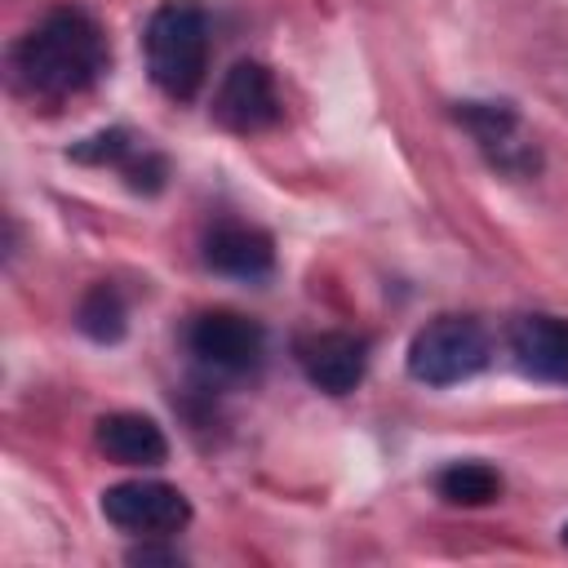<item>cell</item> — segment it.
I'll use <instances>...</instances> for the list:
<instances>
[{"mask_svg":"<svg viewBox=\"0 0 568 568\" xmlns=\"http://www.w3.org/2000/svg\"><path fill=\"white\" fill-rule=\"evenodd\" d=\"M111 67L102 27L80 9H53L9 53L13 84L31 98H71L93 89Z\"/></svg>","mask_w":568,"mask_h":568,"instance_id":"1","label":"cell"},{"mask_svg":"<svg viewBox=\"0 0 568 568\" xmlns=\"http://www.w3.org/2000/svg\"><path fill=\"white\" fill-rule=\"evenodd\" d=\"M142 53L155 89L186 102L200 93L209 71V22L195 0H164L142 31Z\"/></svg>","mask_w":568,"mask_h":568,"instance_id":"2","label":"cell"},{"mask_svg":"<svg viewBox=\"0 0 568 568\" xmlns=\"http://www.w3.org/2000/svg\"><path fill=\"white\" fill-rule=\"evenodd\" d=\"M493 359V342L470 315H439L422 324L408 342V377L422 386H457L484 373Z\"/></svg>","mask_w":568,"mask_h":568,"instance_id":"3","label":"cell"},{"mask_svg":"<svg viewBox=\"0 0 568 568\" xmlns=\"http://www.w3.org/2000/svg\"><path fill=\"white\" fill-rule=\"evenodd\" d=\"M102 519L129 537H173L191 524V501L173 484L124 479L102 493Z\"/></svg>","mask_w":568,"mask_h":568,"instance_id":"4","label":"cell"},{"mask_svg":"<svg viewBox=\"0 0 568 568\" xmlns=\"http://www.w3.org/2000/svg\"><path fill=\"white\" fill-rule=\"evenodd\" d=\"M186 351L213 368V373H248L262 364L266 351V333L257 320L240 315V311H204L191 320L186 328Z\"/></svg>","mask_w":568,"mask_h":568,"instance_id":"5","label":"cell"},{"mask_svg":"<svg viewBox=\"0 0 568 568\" xmlns=\"http://www.w3.org/2000/svg\"><path fill=\"white\" fill-rule=\"evenodd\" d=\"M457 120L470 129V138L479 142L493 169L510 178H524L537 169V146L506 102H457Z\"/></svg>","mask_w":568,"mask_h":568,"instance_id":"6","label":"cell"},{"mask_svg":"<svg viewBox=\"0 0 568 568\" xmlns=\"http://www.w3.org/2000/svg\"><path fill=\"white\" fill-rule=\"evenodd\" d=\"M213 115L217 124L235 129V133H257V129H271L280 120V89H275V75L262 67V62H235L217 93H213Z\"/></svg>","mask_w":568,"mask_h":568,"instance_id":"7","label":"cell"},{"mask_svg":"<svg viewBox=\"0 0 568 568\" xmlns=\"http://www.w3.org/2000/svg\"><path fill=\"white\" fill-rule=\"evenodd\" d=\"M297 364H302L306 382L320 386L324 395H346L368 373V337L346 333V328L311 333L297 342Z\"/></svg>","mask_w":568,"mask_h":568,"instance_id":"8","label":"cell"},{"mask_svg":"<svg viewBox=\"0 0 568 568\" xmlns=\"http://www.w3.org/2000/svg\"><path fill=\"white\" fill-rule=\"evenodd\" d=\"M204 266L231 280H266L275 266V244L266 231L244 222H222L204 235Z\"/></svg>","mask_w":568,"mask_h":568,"instance_id":"9","label":"cell"},{"mask_svg":"<svg viewBox=\"0 0 568 568\" xmlns=\"http://www.w3.org/2000/svg\"><path fill=\"white\" fill-rule=\"evenodd\" d=\"M510 355L528 377L568 386V320L519 315L510 324Z\"/></svg>","mask_w":568,"mask_h":568,"instance_id":"10","label":"cell"},{"mask_svg":"<svg viewBox=\"0 0 568 568\" xmlns=\"http://www.w3.org/2000/svg\"><path fill=\"white\" fill-rule=\"evenodd\" d=\"M93 439L120 466H160L169 457L164 430L142 413H106V417H98Z\"/></svg>","mask_w":568,"mask_h":568,"instance_id":"11","label":"cell"},{"mask_svg":"<svg viewBox=\"0 0 568 568\" xmlns=\"http://www.w3.org/2000/svg\"><path fill=\"white\" fill-rule=\"evenodd\" d=\"M435 493L448 501V506H488L501 497V475L488 466V462H448L439 475H435Z\"/></svg>","mask_w":568,"mask_h":568,"instance_id":"12","label":"cell"},{"mask_svg":"<svg viewBox=\"0 0 568 568\" xmlns=\"http://www.w3.org/2000/svg\"><path fill=\"white\" fill-rule=\"evenodd\" d=\"M75 328H80L84 337L102 342V346L120 342L124 328H129V306H124L120 288H115V284H93V288L80 297V306H75Z\"/></svg>","mask_w":568,"mask_h":568,"instance_id":"13","label":"cell"},{"mask_svg":"<svg viewBox=\"0 0 568 568\" xmlns=\"http://www.w3.org/2000/svg\"><path fill=\"white\" fill-rule=\"evenodd\" d=\"M138 146L142 142L129 129H106V133H93L80 146H71V160H80V164H115L120 169Z\"/></svg>","mask_w":568,"mask_h":568,"instance_id":"14","label":"cell"},{"mask_svg":"<svg viewBox=\"0 0 568 568\" xmlns=\"http://www.w3.org/2000/svg\"><path fill=\"white\" fill-rule=\"evenodd\" d=\"M564 546H568V524H564Z\"/></svg>","mask_w":568,"mask_h":568,"instance_id":"15","label":"cell"}]
</instances>
